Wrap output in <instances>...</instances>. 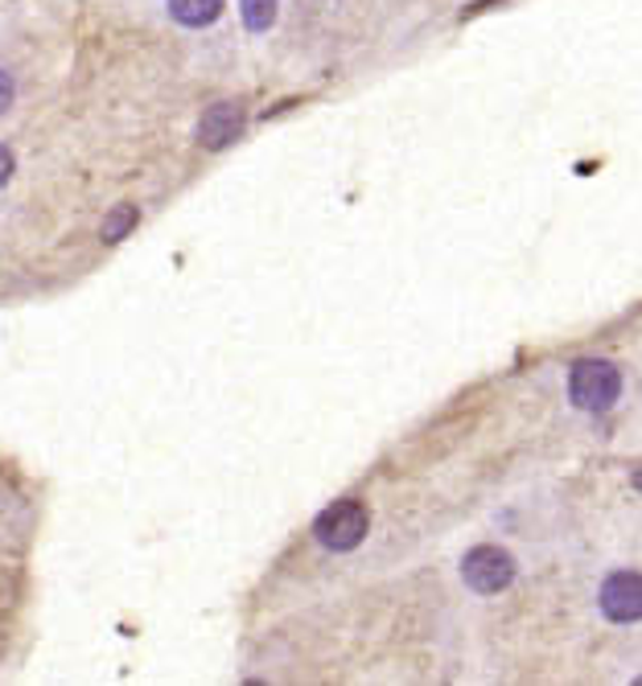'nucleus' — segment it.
<instances>
[{
    "label": "nucleus",
    "mask_w": 642,
    "mask_h": 686,
    "mask_svg": "<svg viewBox=\"0 0 642 686\" xmlns=\"http://www.w3.org/2000/svg\"><path fill=\"white\" fill-rule=\"evenodd\" d=\"M622 395V370L605 358H581L569 370V399H573L576 411H589V416H602L618 404Z\"/></svg>",
    "instance_id": "obj_1"
},
{
    "label": "nucleus",
    "mask_w": 642,
    "mask_h": 686,
    "mask_svg": "<svg viewBox=\"0 0 642 686\" xmlns=\"http://www.w3.org/2000/svg\"><path fill=\"white\" fill-rule=\"evenodd\" d=\"M367 530H371V510L355 498H342L334 506H326L314 523V538L334 555L355 551L358 543L367 538Z\"/></svg>",
    "instance_id": "obj_2"
},
{
    "label": "nucleus",
    "mask_w": 642,
    "mask_h": 686,
    "mask_svg": "<svg viewBox=\"0 0 642 686\" xmlns=\"http://www.w3.org/2000/svg\"><path fill=\"white\" fill-rule=\"evenodd\" d=\"M515 555L506 551V547H494V543H482V547H470L462 559V579L465 588L474 596H498L506 593L511 584H515Z\"/></svg>",
    "instance_id": "obj_3"
},
{
    "label": "nucleus",
    "mask_w": 642,
    "mask_h": 686,
    "mask_svg": "<svg viewBox=\"0 0 642 686\" xmlns=\"http://www.w3.org/2000/svg\"><path fill=\"white\" fill-rule=\"evenodd\" d=\"M602 617L614 625H639L642 620V571H610L597 593Z\"/></svg>",
    "instance_id": "obj_4"
},
{
    "label": "nucleus",
    "mask_w": 642,
    "mask_h": 686,
    "mask_svg": "<svg viewBox=\"0 0 642 686\" xmlns=\"http://www.w3.org/2000/svg\"><path fill=\"white\" fill-rule=\"evenodd\" d=\"M247 111L235 103V99H223V103H210L198 120V145L203 149H227L244 136Z\"/></svg>",
    "instance_id": "obj_5"
},
{
    "label": "nucleus",
    "mask_w": 642,
    "mask_h": 686,
    "mask_svg": "<svg viewBox=\"0 0 642 686\" xmlns=\"http://www.w3.org/2000/svg\"><path fill=\"white\" fill-rule=\"evenodd\" d=\"M169 17L186 29H206L223 17V0H169Z\"/></svg>",
    "instance_id": "obj_6"
},
{
    "label": "nucleus",
    "mask_w": 642,
    "mask_h": 686,
    "mask_svg": "<svg viewBox=\"0 0 642 686\" xmlns=\"http://www.w3.org/2000/svg\"><path fill=\"white\" fill-rule=\"evenodd\" d=\"M276 9H280V0H239L244 29L247 33H268L276 26Z\"/></svg>",
    "instance_id": "obj_7"
},
{
    "label": "nucleus",
    "mask_w": 642,
    "mask_h": 686,
    "mask_svg": "<svg viewBox=\"0 0 642 686\" xmlns=\"http://www.w3.org/2000/svg\"><path fill=\"white\" fill-rule=\"evenodd\" d=\"M137 222H140V210L137 206H116L108 218H103V227H99V239L103 242H124L132 230H137Z\"/></svg>",
    "instance_id": "obj_8"
},
{
    "label": "nucleus",
    "mask_w": 642,
    "mask_h": 686,
    "mask_svg": "<svg viewBox=\"0 0 642 686\" xmlns=\"http://www.w3.org/2000/svg\"><path fill=\"white\" fill-rule=\"evenodd\" d=\"M13 95H17V82L9 70H0V116L13 108Z\"/></svg>",
    "instance_id": "obj_9"
},
{
    "label": "nucleus",
    "mask_w": 642,
    "mask_h": 686,
    "mask_svg": "<svg viewBox=\"0 0 642 686\" xmlns=\"http://www.w3.org/2000/svg\"><path fill=\"white\" fill-rule=\"evenodd\" d=\"M17 173V161H13V152H9V145H0V189L9 186V177Z\"/></svg>",
    "instance_id": "obj_10"
},
{
    "label": "nucleus",
    "mask_w": 642,
    "mask_h": 686,
    "mask_svg": "<svg viewBox=\"0 0 642 686\" xmlns=\"http://www.w3.org/2000/svg\"><path fill=\"white\" fill-rule=\"evenodd\" d=\"M630 485H634V489H639V494H642V465H639V469H634V473H630Z\"/></svg>",
    "instance_id": "obj_11"
}]
</instances>
